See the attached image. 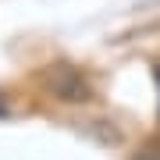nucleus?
<instances>
[{"mask_svg":"<svg viewBox=\"0 0 160 160\" xmlns=\"http://www.w3.org/2000/svg\"><path fill=\"white\" fill-rule=\"evenodd\" d=\"M46 82H50V89L57 92L61 100H71V103H78V100H89L92 92H89V82L82 78L75 68H68V64H57L50 75H46Z\"/></svg>","mask_w":160,"mask_h":160,"instance_id":"obj_1","label":"nucleus"},{"mask_svg":"<svg viewBox=\"0 0 160 160\" xmlns=\"http://www.w3.org/2000/svg\"><path fill=\"white\" fill-rule=\"evenodd\" d=\"M153 75H157V86H160V68H157V71H153Z\"/></svg>","mask_w":160,"mask_h":160,"instance_id":"obj_2","label":"nucleus"},{"mask_svg":"<svg viewBox=\"0 0 160 160\" xmlns=\"http://www.w3.org/2000/svg\"><path fill=\"white\" fill-rule=\"evenodd\" d=\"M0 114H4V103H0Z\"/></svg>","mask_w":160,"mask_h":160,"instance_id":"obj_3","label":"nucleus"}]
</instances>
